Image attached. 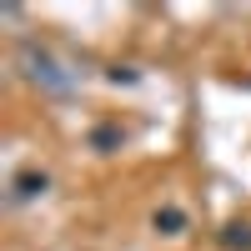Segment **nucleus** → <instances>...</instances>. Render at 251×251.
I'll return each mask as SVG.
<instances>
[{"instance_id":"f03ea898","label":"nucleus","mask_w":251,"mask_h":251,"mask_svg":"<svg viewBox=\"0 0 251 251\" xmlns=\"http://www.w3.org/2000/svg\"><path fill=\"white\" fill-rule=\"evenodd\" d=\"M46 186H50L46 171H20V176H15V201H35V196H46Z\"/></svg>"},{"instance_id":"39448f33","label":"nucleus","mask_w":251,"mask_h":251,"mask_svg":"<svg viewBox=\"0 0 251 251\" xmlns=\"http://www.w3.org/2000/svg\"><path fill=\"white\" fill-rule=\"evenodd\" d=\"M121 141V131H111V126H100V131L91 136V146H96V151H106V146H116Z\"/></svg>"},{"instance_id":"f257e3e1","label":"nucleus","mask_w":251,"mask_h":251,"mask_svg":"<svg viewBox=\"0 0 251 251\" xmlns=\"http://www.w3.org/2000/svg\"><path fill=\"white\" fill-rule=\"evenodd\" d=\"M20 66H25L30 80H40L46 91H66V75H60V66L46 55V50H35V46H20Z\"/></svg>"},{"instance_id":"7ed1b4c3","label":"nucleus","mask_w":251,"mask_h":251,"mask_svg":"<svg viewBox=\"0 0 251 251\" xmlns=\"http://www.w3.org/2000/svg\"><path fill=\"white\" fill-rule=\"evenodd\" d=\"M156 231H166V236L186 231V211H176V206H161V211H156Z\"/></svg>"},{"instance_id":"20e7f679","label":"nucleus","mask_w":251,"mask_h":251,"mask_svg":"<svg viewBox=\"0 0 251 251\" xmlns=\"http://www.w3.org/2000/svg\"><path fill=\"white\" fill-rule=\"evenodd\" d=\"M226 246H241V251H251V221H236V226H226V236H221Z\"/></svg>"}]
</instances>
